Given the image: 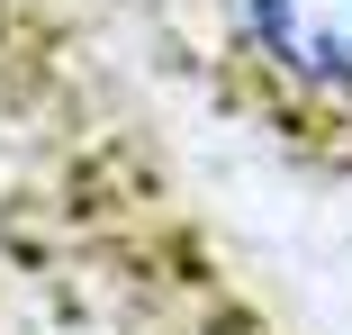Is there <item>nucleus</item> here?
<instances>
[{
  "instance_id": "obj_1",
  "label": "nucleus",
  "mask_w": 352,
  "mask_h": 335,
  "mask_svg": "<svg viewBox=\"0 0 352 335\" xmlns=\"http://www.w3.org/2000/svg\"><path fill=\"white\" fill-rule=\"evenodd\" d=\"M235 19L289 91L352 109V0H235Z\"/></svg>"
}]
</instances>
